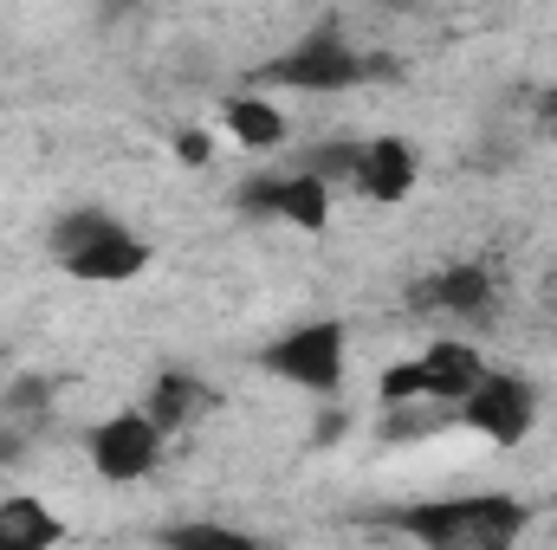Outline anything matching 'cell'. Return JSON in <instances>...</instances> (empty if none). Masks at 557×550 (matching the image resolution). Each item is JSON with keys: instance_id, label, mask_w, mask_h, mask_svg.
Segmentation results:
<instances>
[{"instance_id": "1", "label": "cell", "mask_w": 557, "mask_h": 550, "mask_svg": "<svg viewBox=\"0 0 557 550\" xmlns=\"http://www.w3.org/2000/svg\"><path fill=\"white\" fill-rule=\"evenodd\" d=\"M389 525L409 532L416 545H434V550H499V545H519L525 538L532 512L512 492H480V499H416Z\"/></svg>"}, {"instance_id": "2", "label": "cell", "mask_w": 557, "mask_h": 550, "mask_svg": "<svg viewBox=\"0 0 557 550\" xmlns=\"http://www.w3.org/2000/svg\"><path fill=\"white\" fill-rule=\"evenodd\" d=\"M52 253H59L65 273L85 278V285H131V278H143V266H149V240H143L131 221L104 214V208L65 214V221L52 227Z\"/></svg>"}, {"instance_id": "3", "label": "cell", "mask_w": 557, "mask_h": 550, "mask_svg": "<svg viewBox=\"0 0 557 550\" xmlns=\"http://www.w3.org/2000/svg\"><path fill=\"white\" fill-rule=\"evenodd\" d=\"M267 370H273L278 383H292V389L331 402V396L344 389V376H350V330H344L337 317L292 324L273 350H267Z\"/></svg>"}, {"instance_id": "4", "label": "cell", "mask_w": 557, "mask_h": 550, "mask_svg": "<svg viewBox=\"0 0 557 550\" xmlns=\"http://www.w3.org/2000/svg\"><path fill=\"white\" fill-rule=\"evenodd\" d=\"M486 357L467 350V343H428L421 357L396 363L383 376V402L389 409H460V396L480 383Z\"/></svg>"}, {"instance_id": "5", "label": "cell", "mask_w": 557, "mask_h": 550, "mask_svg": "<svg viewBox=\"0 0 557 550\" xmlns=\"http://www.w3.org/2000/svg\"><path fill=\"white\" fill-rule=\"evenodd\" d=\"M85 453H91V473H98V479L137 486V479H149V473L169 460V427L149 409H117L85 434Z\"/></svg>"}, {"instance_id": "6", "label": "cell", "mask_w": 557, "mask_h": 550, "mask_svg": "<svg viewBox=\"0 0 557 550\" xmlns=\"http://www.w3.org/2000/svg\"><path fill=\"white\" fill-rule=\"evenodd\" d=\"M454 421L473 434V440H486V447H519L532 427H539V389L525 383V376H512V370H480V383L460 396V409Z\"/></svg>"}, {"instance_id": "7", "label": "cell", "mask_w": 557, "mask_h": 550, "mask_svg": "<svg viewBox=\"0 0 557 550\" xmlns=\"http://www.w3.org/2000/svg\"><path fill=\"white\" fill-rule=\"evenodd\" d=\"M267 78L285 85V91H344V85L363 78V59L344 46V33H305L285 59H273Z\"/></svg>"}, {"instance_id": "8", "label": "cell", "mask_w": 557, "mask_h": 550, "mask_svg": "<svg viewBox=\"0 0 557 550\" xmlns=\"http://www.w3.org/2000/svg\"><path fill=\"white\" fill-rule=\"evenodd\" d=\"M240 208H253V214H267V221H292V227L318 234V227L331 221V182H324L318 168H292V175H260V182H247Z\"/></svg>"}, {"instance_id": "9", "label": "cell", "mask_w": 557, "mask_h": 550, "mask_svg": "<svg viewBox=\"0 0 557 550\" xmlns=\"http://www.w3.org/2000/svg\"><path fill=\"white\" fill-rule=\"evenodd\" d=\"M421 182V162L403 137H357L350 142V168H344V188L370 195V201H409Z\"/></svg>"}, {"instance_id": "10", "label": "cell", "mask_w": 557, "mask_h": 550, "mask_svg": "<svg viewBox=\"0 0 557 550\" xmlns=\"http://www.w3.org/2000/svg\"><path fill=\"white\" fill-rule=\"evenodd\" d=\"M221 130H227V142L267 155V149H285L292 117L278 111V98H267V91H234V98L221 104Z\"/></svg>"}, {"instance_id": "11", "label": "cell", "mask_w": 557, "mask_h": 550, "mask_svg": "<svg viewBox=\"0 0 557 550\" xmlns=\"http://www.w3.org/2000/svg\"><path fill=\"white\" fill-rule=\"evenodd\" d=\"M143 409L156 414L169 434H182L188 421H201V414L214 409V396H208L201 376H188V370H162V376L149 383V402H143Z\"/></svg>"}, {"instance_id": "12", "label": "cell", "mask_w": 557, "mask_h": 550, "mask_svg": "<svg viewBox=\"0 0 557 550\" xmlns=\"http://www.w3.org/2000/svg\"><path fill=\"white\" fill-rule=\"evenodd\" d=\"M65 538V525L39 499H0V550H46Z\"/></svg>"}, {"instance_id": "13", "label": "cell", "mask_w": 557, "mask_h": 550, "mask_svg": "<svg viewBox=\"0 0 557 550\" xmlns=\"http://www.w3.org/2000/svg\"><path fill=\"white\" fill-rule=\"evenodd\" d=\"M428 298H434V311H447V317H480V311L493 304V278H486V266H454V273H441L428 285Z\"/></svg>"}, {"instance_id": "14", "label": "cell", "mask_w": 557, "mask_h": 550, "mask_svg": "<svg viewBox=\"0 0 557 550\" xmlns=\"http://www.w3.org/2000/svg\"><path fill=\"white\" fill-rule=\"evenodd\" d=\"M169 538L175 545H247V532H234V525H175Z\"/></svg>"}, {"instance_id": "15", "label": "cell", "mask_w": 557, "mask_h": 550, "mask_svg": "<svg viewBox=\"0 0 557 550\" xmlns=\"http://www.w3.org/2000/svg\"><path fill=\"white\" fill-rule=\"evenodd\" d=\"M182 155L188 162H208V130H182Z\"/></svg>"}, {"instance_id": "16", "label": "cell", "mask_w": 557, "mask_h": 550, "mask_svg": "<svg viewBox=\"0 0 557 550\" xmlns=\"http://www.w3.org/2000/svg\"><path fill=\"white\" fill-rule=\"evenodd\" d=\"M545 111H552V117H557V91H552V98H545Z\"/></svg>"}]
</instances>
